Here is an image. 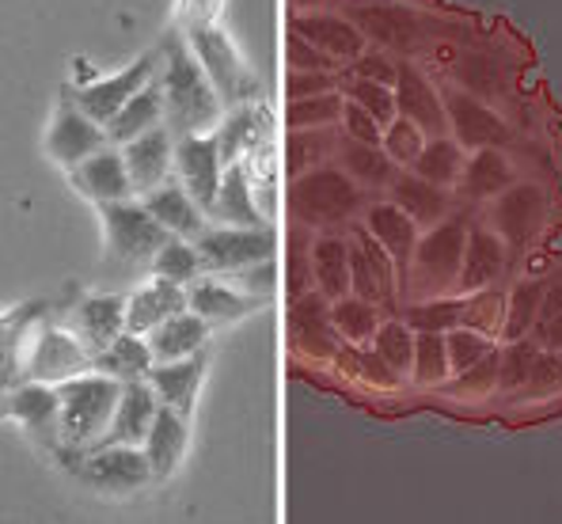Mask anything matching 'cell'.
<instances>
[{
	"mask_svg": "<svg viewBox=\"0 0 562 524\" xmlns=\"http://www.w3.org/2000/svg\"><path fill=\"white\" fill-rule=\"evenodd\" d=\"M543 218H548V194L536 182H514L506 194L494 198L491 228L498 232L506 252H520L540 236Z\"/></svg>",
	"mask_w": 562,
	"mask_h": 524,
	"instance_id": "11",
	"label": "cell"
},
{
	"mask_svg": "<svg viewBox=\"0 0 562 524\" xmlns=\"http://www.w3.org/2000/svg\"><path fill=\"white\" fill-rule=\"evenodd\" d=\"M183 308H187L183 286H171V281H164V278H153L126 297V331L145 338L148 331H156L164 320L179 315Z\"/></svg>",
	"mask_w": 562,
	"mask_h": 524,
	"instance_id": "21",
	"label": "cell"
},
{
	"mask_svg": "<svg viewBox=\"0 0 562 524\" xmlns=\"http://www.w3.org/2000/svg\"><path fill=\"white\" fill-rule=\"evenodd\" d=\"M338 130H342L346 141H358V145H380V141H384V126H380L369 111H361L358 103H350V99L342 103V122H338Z\"/></svg>",
	"mask_w": 562,
	"mask_h": 524,
	"instance_id": "56",
	"label": "cell"
},
{
	"mask_svg": "<svg viewBox=\"0 0 562 524\" xmlns=\"http://www.w3.org/2000/svg\"><path fill=\"white\" fill-rule=\"evenodd\" d=\"M395 111H400V119L415 122L426 137H449L441 96L429 88V80L415 65H400V73H395Z\"/></svg>",
	"mask_w": 562,
	"mask_h": 524,
	"instance_id": "18",
	"label": "cell"
},
{
	"mask_svg": "<svg viewBox=\"0 0 562 524\" xmlns=\"http://www.w3.org/2000/svg\"><path fill=\"white\" fill-rule=\"evenodd\" d=\"M289 205H293V218L304 228L342 232L358 213H366V190L338 168V164H324V168L293 179Z\"/></svg>",
	"mask_w": 562,
	"mask_h": 524,
	"instance_id": "3",
	"label": "cell"
},
{
	"mask_svg": "<svg viewBox=\"0 0 562 524\" xmlns=\"http://www.w3.org/2000/svg\"><path fill=\"white\" fill-rule=\"evenodd\" d=\"M338 145H342V130L330 126V130H289L285 141V168L293 179L301 175L324 168V164H335Z\"/></svg>",
	"mask_w": 562,
	"mask_h": 524,
	"instance_id": "37",
	"label": "cell"
},
{
	"mask_svg": "<svg viewBox=\"0 0 562 524\" xmlns=\"http://www.w3.org/2000/svg\"><path fill=\"white\" fill-rule=\"evenodd\" d=\"M330 327L342 343L350 346H366L373 343L376 327H380V312L376 304L361 301V297H342V301L330 304Z\"/></svg>",
	"mask_w": 562,
	"mask_h": 524,
	"instance_id": "43",
	"label": "cell"
},
{
	"mask_svg": "<svg viewBox=\"0 0 562 524\" xmlns=\"http://www.w3.org/2000/svg\"><path fill=\"white\" fill-rule=\"evenodd\" d=\"M293 35H301L304 43L324 49L330 62H358L366 54V35H361L358 23L342 20V15L330 12H308L293 23Z\"/></svg>",
	"mask_w": 562,
	"mask_h": 524,
	"instance_id": "19",
	"label": "cell"
},
{
	"mask_svg": "<svg viewBox=\"0 0 562 524\" xmlns=\"http://www.w3.org/2000/svg\"><path fill=\"white\" fill-rule=\"evenodd\" d=\"M464 308L468 297H429V301H415L403 312L415 335H449L452 327H464Z\"/></svg>",
	"mask_w": 562,
	"mask_h": 524,
	"instance_id": "42",
	"label": "cell"
},
{
	"mask_svg": "<svg viewBox=\"0 0 562 524\" xmlns=\"http://www.w3.org/2000/svg\"><path fill=\"white\" fill-rule=\"evenodd\" d=\"M160 62H164V43L156 49H148V54H140L137 62H130L126 69L114 73V77H99L92 85H77V88H65V91H69V99L88 114V119H95L99 126L106 130V122H111L140 88L153 85L156 73H160Z\"/></svg>",
	"mask_w": 562,
	"mask_h": 524,
	"instance_id": "8",
	"label": "cell"
},
{
	"mask_svg": "<svg viewBox=\"0 0 562 524\" xmlns=\"http://www.w3.org/2000/svg\"><path fill=\"white\" fill-rule=\"evenodd\" d=\"M426 133H422L415 122L407 119H395L392 126L384 130V141H380V148H384L387 156H392L395 168H411V164L422 156V148H426Z\"/></svg>",
	"mask_w": 562,
	"mask_h": 524,
	"instance_id": "53",
	"label": "cell"
},
{
	"mask_svg": "<svg viewBox=\"0 0 562 524\" xmlns=\"http://www.w3.org/2000/svg\"><path fill=\"white\" fill-rule=\"evenodd\" d=\"M338 365H342V372H350L353 380H366V384H376V388H392L400 384V377H395L392 369H387L384 361L376 357V349H366V346H338Z\"/></svg>",
	"mask_w": 562,
	"mask_h": 524,
	"instance_id": "51",
	"label": "cell"
},
{
	"mask_svg": "<svg viewBox=\"0 0 562 524\" xmlns=\"http://www.w3.org/2000/svg\"><path fill=\"white\" fill-rule=\"evenodd\" d=\"M122 384L103 372H85L77 380L57 384L61 399V414H57V445H69L77 453H92L106 445L114 422V406H119Z\"/></svg>",
	"mask_w": 562,
	"mask_h": 524,
	"instance_id": "2",
	"label": "cell"
},
{
	"mask_svg": "<svg viewBox=\"0 0 562 524\" xmlns=\"http://www.w3.org/2000/svg\"><path fill=\"white\" fill-rule=\"evenodd\" d=\"M338 88H342V77H338V73H289V80H285L289 103H293V99L327 96V91H338Z\"/></svg>",
	"mask_w": 562,
	"mask_h": 524,
	"instance_id": "58",
	"label": "cell"
},
{
	"mask_svg": "<svg viewBox=\"0 0 562 524\" xmlns=\"http://www.w3.org/2000/svg\"><path fill=\"white\" fill-rule=\"evenodd\" d=\"M457 395H468V399H479V395H491L498 392V349L483 357L479 365H471L468 372H460L457 384H452Z\"/></svg>",
	"mask_w": 562,
	"mask_h": 524,
	"instance_id": "55",
	"label": "cell"
},
{
	"mask_svg": "<svg viewBox=\"0 0 562 524\" xmlns=\"http://www.w3.org/2000/svg\"><path fill=\"white\" fill-rule=\"evenodd\" d=\"M239 278L247 281V289H259V293H270V281H274V270H270V263H259V266H251V270H244Z\"/></svg>",
	"mask_w": 562,
	"mask_h": 524,
	"instance_id": "62",
	"label": "cell"
},
{
	"mask_svg": "<svg viewBox=\"0 0 562 524\" xmlns=\"http://www.w3.org/2000/svg\"><path fill=\"white\" fill-rule=\"evenodd\" d=\"M202 372H205V354L183 357V361H160L148 369V388L160 399V406H171L187 419L190 406H194L198 384H202Z\"/></svg>",
	"mask_w": 562,
	"mask_h": 524,
	"instance_id": "28",
	"label": "cell"
},
{
	"mask_svg": "<svg viewBox=\"0 0 562 524\" xmlns=\"http://www.w3.org/2000/svg\"><path fill=\"white\" fill-rule=\"evenodd\" d=\"M514 182V164L506 160L502 148H479V153H471L464 160L457 187L464 190V198H471V202H486V198L506 194Z\"/></svg>",
	"mask_w": 562,
	"mask_h": 524,
	"instance_id": "33",
	"label": "cell"
},
{
	"mask_svg": "<svg viewBox=\"0 0 562 524\" xmlns=\"http://www.w3.org/2000/svg\"><path fill=\"white\" fill-rule=\"evenodd\" d=\"M187 43H190V54L202 65V73L210 77L213 91L221 96V103L244 107L247 99L255 96L251 73H247L244 57H239V49L233 46V38H228L225 31H217L213 23H194Z\"/></svg>",
	"mask_w": 562,
	"mask_h": 524,
	"instance_id": "5",
	"label": "cell"
},
{
	"mask_svg": "<svg viewBox=\"0 0 562 524\" xmlns=\"http://www.w3.org/2000/svg\"><path fill=\"white\" fill-rule=\"evenodd\" d=\"M289 323H293V338L304 354L312 357H335L338 354V335L330 327V301L316 289L293 297L289 308Z\"/></svg>",
	"mask_w": 562,
	"mask_h": 524,
	"instance_id": "25",
	"label": "cell"
},
{
	"mask_svg": "<svg viewBox=\"0 0 562 524\" xmlns=\"http://www.w3.org/2000/svg\"><path fill=\"white\" fill-rule=\"evenodd\" d=\"M395 73H400V65L392 62L387 54H380V49H366V54L353 62V73L350 77L358 80H373V85H387L395 88Z\"/></svg>",
	"mask_w": 562,
	"mask_h": 524,
	"instance_id": "59",
	"label": "cell"
},
{
	"mask_svg": "<svg viewBox=\"0 0 562 524\" xmlns=\"http://www.w3.org/2000/svg\"><path fill=\"white\" fill-rule=\"evenodd\" d=\"M85 479L103 494H134L153 482L145 448L134 445H99L85 460Z\"/></svg>",
	"mask_w": 562,
	"mask_h": 524,
	"instance_id": "13",
	"label": "cell"
},
{
	"mask_svg": "<svg viewBox=\"0 0 562 524\" xmlns=\"http://www.w3.org/2000/svg\"><path fill=\"white\" fill-rule=\"evenodd\" d=\"M342 91H327V96H312V99H293L285 107V126L289 130H330L342 122Z\"/></svg>",
	"mask_w": 562,
	"mask_h": 524,
	"instance_id": "45",
	"label": "cell"
},
{
	"mask_svg": "<svg viewBox=\"0 0 562 524\" xmlns=\"http://www.w3.org/2000/svg\"><path fill=\"white\" fill-rule=\"evenodd\" d=\"M452 377L449 354H445V335H415V365H411V380L422 388L445 384Z\"/></svg>",
	"mask_w": 562,
	"mask_h": 524,
	"instance_id": "49",
	"label": "cell"
},
{
	"mask_svg": "<svg viewBox=\"0 0 562 524\" xmlns=\"http://www.w3.org/2000/svg\"><path fill=\"white\" fill-rule=\"evenodd\" d=\"M540 357V343L532 335L517 338L498 354V392H520L528 388V377H532V365Z\"/></svg>",
	"mask_w": 562,
	"mask_h": 524,
	"instance_id": "48",
	"label": "cell"
},
{
	"mask_svg": "<svg viewBox=\"0 0 562 524\" xmlns=\"http://www.w3.org/2000/svg\"><path fill=\"white\" fill-rule=\"evenodd\" d=\"M85 372H95L92 349L65 327H38L23 354V380L27 384H65Z\"/></svg>",
	"mask_w": 562,
	"mask_h": 524,
	"instance_id": "7",
	"label": "cell"
},
{
	"mask_svg": "<svg viewBox=\"0 0 562 524\" xmlns=\"http://www.w3.org/2000/svg\"><path fill=\"white\" fill-rule=\"evenodd\" d=\"M176 175H179V187L210 213L221 179H225V160L217 153V141L205 137V133L176 137Z\"/></svg>",
	"mask_w": 562,
	"mask_h": 524,
	"instance_id": "14",
	"label": "cell"
},
{
	"mask_svg": "<svg viewBox=\"0 0 562 524\" xmlns=\"http://www.w3.org/2000/svg\"><path fill=\"white\" fill-rule=\"evenodd\" d=\"M350 103H358L361 111H369L380 126H392L395 119H400V111H395V88L387 85H373V80H358V77H346V85L338 88Z\"/></svg>",
	"mask_w": 562,
	"mask_h": 524,
	"instance_id": "50",
	"label": "cell"
},
{
	"mask_svg": "<svg viewBox=\"0 0 562 524\" xmlns=\"http://www.w3.org/2000/svg\"><path fill=\"white\" fill-rule=\"evenodd\" d=\"M69 331L92 349V357L103 354V349L126 331V301H122V297H111V293L85 297V301L77 304V312H72Z\"/></svg>",
	"mask_w": 562,
	"mask_h": 524,
	"instance_id": "22",
	"label": "cell"
},
{
	"mask_svg": "<svg viewBox=\"0 0 562 524\" xmlns=\"http://www.w3.org/2000/svg\"><path fill=\"white\" fill-rule=\"evenodd\" d=\"M491 349H494V343H491V335H483V331L452 327L449 335H445V354H449L452 377H460V372H468L471 365H479Z\"/></svg>",
	"mask_w": 562,
	"mask_h": 524,
	"instance_id": "52",
	"label": "cell"
},
{
	"mask_svg": "<svg viewBox=\"0 0 562 524\" xmlns=\"http://www.w3.org/2000/svg\"><path fill=\"white\" fill-rule=\"evenodd\" d=\"M156 126H164V88H160V80H153V85L140 88L137 96L130 99V103L122 107L111 122H106V141H111L114 148H122V145H130V141H137L140 133H148Z\"/></svg>",
	"mask_w": 562,
	"mask_h": 524,
	"instance_id": "34",
	"label": "cell"
},
{
	"mask_svg": "<svg viewBox=\"0 0 562 524\" xmlns=\"http://www.w3.org/2000/svg\"><path fill=\"white\" fill-rule=\"evenodd\" d=\"M69 182L88 198L92 205H119V202H134V182H130L126 160H122V148L106 145L103 153L88 156L85 164L69 168Z\"/></svg>",
	"mask_w": 562,
	"mask_h": 524,
	"instance_id": "16",
	"label": "cell"
},
{
	"mask_svg": "<svg viewBox=\"0 0 562 524\" xmlns=\"http://www.w3.org/2000/svg\"><path fill=\"white\" fill-rule=\"evenodd\" d=\"M407 171L426 182H434V187L449 190V187H457L460 171H464V148H460L452 137H429L426 148H422V156Z\"/></svg>",
	"mask_w": 562,
	"mask_h": 524,
	"instance_id": "40",
	"label": "cell"
},
{
	"mask_svg": "<svg viewBox=\"0 0 562 524\" xmlns=\"http://www.w3.org/2000/svg\"><path fill=\"white\" fill-rule=\"evenodd\" d=\"M395 263L366 228L350 236V293L369 304H384L395 297Z\"/></svg>",
	"mask_w": 562,
	"mask_h": 524,
	"instance_id": "17",
	"label": "cell"
},
{
	"mask_svg": "<svg viewBox=\"0 0 562 524\" xmlns=\"http://www.w3.org/2000/svg\"><path fill=\"white\" fill-rule=\"evenodd\" d=\"M153 278H164L171 286H190V281L202 278V259H198V247L190 239H176L171 236L168 244L156 252L153 259Z\"/></svg>",
	"mask_w": 562,
	"mask_h": 524,
	"instance_id": "46",
	"label": "cell"
},
{
	"mask_svg": "<svg viewBox=\"0 0 562 524\" xmlns=\"http://www.w3.org/2000/svg\"><path fill=\"white\" fill-rule=\"evenodd\" d=\"M540 301H543V286L536 281H520L514 289V297L506 301V320H502V331H506L509 343L517 338H528L540 323Z\"/></svg>",
	"mask_w": 562,
	"mask_h": 524,
	"instance_id": "47",
	"label": "cell"
},
{
	"mask_svg": "<svg viewBox=\"0 0 562 524\" xmlns=\"http://www.w3.org/2000/svg\"><path fill=\"white\" fill-rule=\"evenodd\" d=\"M145 210L160 221V228L176 239H190L194 244L210 224H205V210L187 194L179 182H164L153 194H145Z\"/></svg>",
	"mask_w": 562,
	"mask_h": 524,
	"instance_id": "26",
	"label": "cell"
},
{
	"mask_svg": "<svg viewBox=\"0 0 562 524\" xmlns=\"http://www.w3.org/2000/svg\"><path fill=\"white\" fill-rule=\"evenodd\" d=\"M205 338H210V323L202 315H194L190 308H183L179 315L164 320L156 331H148L145 343L153 349V361H183V357L202 354Z\"/></svg>",
	"mask_w": 562,
	"mask_h": 524,
	"instance_id": "29",
	"label": "cell"
},
{
	"mask_svg": "<svg viewBox=\"0 0 562 524\" xmlns=\"http://www.w3.org/2000/svg\"><path fill=\"white\" fill-rule=\"evenodd\" d=\"M502 320H506V301H502L498 289H483V293H471V297H468L464 327L491 335L494 327H502Z\"/></svg>",
	"mask_w": 562,
	"mask_h": 524,
	"instance_id": "54",
	"label": "cell"
},
{
	"mask_svg": "<svg viewBox=\"0 0 562 524\" xmlns=\"http://www.w3.org/2000/svg\"><path fill=\"white\" fill-rule=\"evenodd\" d=\"M153 349L140 335H130V331H122L119 338H114L111 346L103 349V354H95V372H103V377L119 380V384H130V380H145L148 369H153Z\"/></svg>",
	"mask_w": 562,
	"mask_h": 524,
	"instance_id": "39",
	"label": "cell"
},
{
	"mask_svg": "<svg viewBox=\"0 0 562 524\" xmlns=\"http://www.w3.org/2000/svg\"><path fill=\"white\" fill-rule=\"evenodd\" d=\"M213 141H217V153H221V160H225V168L228 164H239V156L262 141V111L251 103L236 107L228 119H221Z\"/></svg>",
	"mask_w": 562,
	"mask_h": 524,
	"instance_id": "41",
	"label": "cell"
},
{
	"mask_svg": "<svg viewBox=\"0 0 562 524\" xmlns=\"http://www.w3.org/2000/svg\"><path fill=\"white\" fill-rule=\"evenodd\" d=\"M528 388L532 392H555V388H562V354L540 349V357L532 365V377H528Z\"/></svg>",
	"mask_w": 562,
	"mask_h": 524,
	"instance_id": "60",
	"label": "cell"
},
{
	"mask_svg": "<svg viewBox=\"0 0 562 524\" xmlns=\"http://www.w3.org/2000/svg\"><path fill=\"white\" fill-rule=\"evenodd\" d=\"M464 244H468L464 218H445L441 224L426 228V236H418V247L407 263V289L418 301L452 297V289L460 281V266H464Z\"/></svg>",
	"mask_w": 562,
	"mask_h": 524,
	"instance_id": "4",
	"label": "cell"
},
{
	"mask_svg": "<svg viewBox=\"0 0 562 524\" xmlns=\"http://www.w3.org/2000/svg\"><path fill=\"white\" fill-rule=\"evenodd\" d=\"M122 160H126L134 194H140V198L153 194L156 187L171 182V171H176V133L168 126L140 133L137 141L122 145Z\"/></svg>",
	"mask_w": 562,
	"mask_h": 524,
	"instance_id": "15",
	"label": "cell"
},
{
	"mask_svg": "<svg viewBox=\"0 0 562 524\" xmlns=\"http://www.w3.org/2000/svg\"><path fill=\"white\" fill-rule=\"evenodd\" d=\"M373 349L395 377L411 380V365H415V331H411L407 323L403 320L380 323L376 335H373Z\"/></svg>",
	"mask_w": 562,
	"mask_h": 524,
	"instance_id": "44",
	"label": "cell"
},
{
	"mask_svg": "<svg viewBox=\"0 0 562 524\" xmlns=\"http://www.w3.org/2000/svg\"><path fill=\"white\" fill-rule=\"evenodd\" d=\"M366 232L376 239L380 247H384L387 255H392L395 270L407 274V263H411V255H415L418 236H422L418 224L411 221L400 205L373 202V205H366Z\"/></svg>",
	"mask_w": 562,
	"mask_h": 524,
	"instance_id": "27",
	"label": "cell"
},
{
	"mask_svg": "<svg viewBox=\"0 0 562 524\" xmlns=\"http://www.w3.org/2000/svg\"><path fill=\"white\" fill-rule=\"evenodd\" d=\"M140 448H145V456H148L153 479H168L187 453V419L179 411H171V406H160Z\"/></svg>",
	"mask_w": 562,
	"mask_h": 524,
	"instance_id": "32",
	"label": "cell"
},
{
	"mask_svg": "<svg viewBox=\"0 0 562 524\" xmlns=\"http://www.w3.org/2000/svg\"><path fill=\"white\" fill-rule=\"evenodd\" d=\"M210 213L221 224H228V228H262L259 205H255L251 179H247L244 164H228L225 168V179H221Z\"/></svg>",
	"mask_w": 562,
	"mask_h": 524,
	"instance_id": "35",
	"label": "cell"
},
{
	"mask_svg": "<svg viewBox=\"0 0 562 524\" xmlns=\"http://www.w3.org/2000/svg\"><path fill=\"white\" fill-rule=\"evenodd\" d=\"M12 419L20 422L23 430H31L35 437H57V414H61V399H57V388L49 384H23L12 392V403H8Z\"/></svg>",
	"mask_w": 562,
	"mask_h": 524,
	"instance_id": "38",
	"label": "cell"
},
{
	"mask_svg": "<svg viewBox=\"0 0 562 524\" xmlns=\"http://www.w3.org/2000/svg\"><path fill=\"white\" fill-rule=\"evenodd\" d=\"M156 411H160V399L148 388V380H130V384H122L106 445H134V448L145 445Z\"/></svg>",
	"mask_w": 562,
	"mask_h": 524,
	"instance_id": "24",
	"label": "cell"
},
{
	"mask_svg": "<svg viewBox=\"0 0 562 524\" xmlns=\"http://www.w3.org/2000/svg\"><path fill=\"white\" fill-rule=\"evenodd\" d=\"M441 103H445V122H449L452 141H457L464 153L509 145V126L479 96L457 88V91H449Z\"/></svg>",
	"mask_w": 562,
	"mask_h": 524,
	"instance_id": "12",
	"label": "cell"
},
{
	"mask_svg": "<svg viewBox=\"0 0 562 524\" xmlns=\"http://www.w3.org/2000/svg\"><path fill=\"white\" fill-rule=\"evenodd\" d=\"M506 274V244L498 239L494 228H471L468 224V244H464V266H460L457 289L464 297L494 289V281Z\"/></svg>",
	"mask_w": 562,
	"mask_h": 524,
	"instance_id": "20",
	"label": "cell"
},
{
	"mask_svg": "<svg viewBox=\"0 0 562 524\" xmlns=\"http://www.w3.org/2000/svg\"><path fill=\"white\" fill-rule=\"evenodd\" d=\"M156 80L164 88V126L176 137L221 126L225 103H221V96L213 91L210 77L202 73V65H198V57L190 54L183 38H164V62Z\"/></svg>",
	"mask_w": 562,
	"mask_h": 524,
	"instance_id": "1",
	"label": "cell"
},
{
	"mask_svg": "<svg viewBox=\"0 0 562 524\" xmlns=\"http://www.w3.org/2000/svg\"><path fill=\"white\" fill-rule=\"evenodd\" d=\"M106 145H111V141H106V130L72 103L69 91H61V103H57L54 122H49V133H46L49 160L61 164V168H77V164H85L88 156L103 153Z\"/></svg>",
	"mask_w": 562,
	"mask_h": 524,
	"instance_id": "10",
	"label": "cell"
},
{
	"mask_svg": "<svg viewBox=\"0 0 562 524\" xmlns=\"http://www.w3.org/2000/svg\"><path fill=\"white\" fill-rule=\"evenodd\" d=\"M532 338L540 343V349H551V354H562V312L548 315V320L536 323Z\"/></svg>",
	"mask_w": 562,
	"mask_h": 524,
	"instance_id": "61",
	"label": "cell"
},
{
	"mask_svg": "<svg viewBox=\"0 0 562 524\" xmlns=\"http://www.w3.org/2000/svg\"><path fill=\"white\" fill-rule=\"evenodd\" d=\"M335 164L350 175L361 190H392V182L400 179V168H395L392 156H387L380 145H358V141L342 137Z\"/></svg>",
	"mask_w": 562,
	"mask_h": 524,
	"instance_id": "36",
	"label": "cell"
},
{
	"mask_svg": "<svg viewBox=\"0 0 562 524\" xmlns=\"http://www.w3.org/2000/svg\"><path fill=\"white\" fill-rule=\"evenodd\" d=\"M387 202L400 205L418 228H434V224H441L452 210L449 190L434 187V182L418 179V175H411V171H400V179H395L392 190H387Z\"/></svg>",
	"mask_w": 562,
	"mask_h": 524,
	"instance_id": "30",
	"label": "cell"
},
{
	"mask_svg": "<svg viewBox=\"0 0 562 524\" xmlns=\"http://www.w3.org/2000/svg\"><path fill=\"white\" fill-rule=\"evenodd\" d=\"M106 232V255L119 266H153L156 252L168 244V232L145 210V202H119L99 210Z\"/></svg>",
	"mask_w": 562,
	"mask_h": 524,
	"instance_id": "6",
	"label": "cell"
},
{
	"mask_svg": "<svg viewBox=\"0 0 562 524\" xmlns=\"http://www.w3.org/2000/svg\"><path fill=\"white\" fill-rule=\"evenodd\" d=\"M255 304H259L255 297L239 293V289L225 286V281H217V278H198V281H190V286H187V308L194 315H202L210 327H213V323L244 320Z\"/></svg>",
	"mask_w": 562,
	"mask_h": 524,
	"instance_id": "31",
	"label": "cell"
},
{
	"mask_svg": "<svg viewBox=\"0 0 562 524\" xmlns=\"http://www.w3.org/2000/svg\"><path fill=\"white\" fill-rule=\"evenodd\" d=\"M205 274H244L259 263H270L274 236L267 228H205L194 239Z\"/></svg>",
	"mask_w": 562,
	"mask_h": 524,
	"instance_id": "9",
	"label": "cell"
},
{
	"mask_svg": "<svg viewBox=\"0 0 562 524\" xmlns=\"http://www.w3.org/2000/svg\"><path fill=\"white\" fill-rule=\"evenodd\" d=\"M312 259V286L316 293H324L330 304L342 301L350 293V236L342 232H319L308 247Z\"/></svg>",
	"mask_w": 562,
	"mask_h": 524,
	"instance_id": "23",
	"label": "cell"
},
{
	"mask_svg": "<svg viewBox=\"0 0 562 524\" xmlns=\"http://www.w3.org/2000/svg\"><path fill=\"white\" fill-rule=\"evenodd\" d=\"M285 62H289V73H335V65H338V62H330L324 49L304 43L301 35H289Z\"/></svg>",
	"mask_w": 562,
	"mask_h": 524,
	"instance_id": "57",
	"label": "cell"
}]
</instances>
